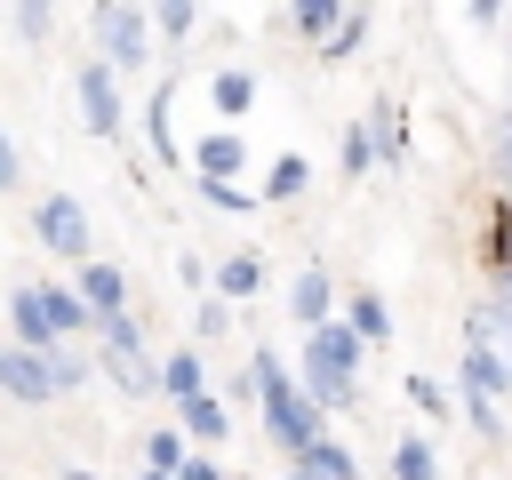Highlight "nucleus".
<instances>
[{
    "label": "nucleus",
    "instance_id": "1",
    "mask_svg": "<svg viewBox=\"0 0 512 480\" xmlns=\"http://www.w3.org/2000/svg\"><path fill=\"white\" fill-rule=\"evenodd\" d=\"M352 360H360V328H312V344H304V376H312V400L320 408H344L352 400Z\"/></svg>",
    "mask_w": 512,
    "mask_h": 480
},
{
    "label": "nucleus",
    "instance_id": "2",
    "mask_svg": "<svg viewBox=\"0 0 512 480\" xmlns=\"http://www.w3.org/2000/svg\"><path fill=\"white\" fill-rule=\"evenodd\" d=\"M472 352H464V384H488V392H512V312L504 304H480L464 320Z\"/></svg>",
    "mask_w": 512,
    "mask_h": 480
},
{
    "label": "nucleus",
    "instance_id": "3",
    "mask_svg": "<svg viewBox=\"0 0 512 480\" xmlns=\"http://www.w3.org/2000/svg\"><path fill=\"white\" fill-rule=\"evenodd\" d=\"M256 384H264V424H272V440L304 448V440L320 432V400H312V392H296V384L280 376V360H272V352H256Z\"/></svg>",
    "mask_w": 512,
    "mask_h": 480
},
{
    "label": "nucleus",
    "instance_id": "4",
    "mask_svg": "<svg viewBox=\"0 0 512 480\" xmlns=\"http://www.w3.org/2000/svg\"><path fill=\"white\" fill-rule=\"evenodd\" d=\"M96 352H104V368H112L120 392H152V384H160V368L144 360V336H136V320H128L120 304L96 312Z\"/></svg>",
    "mask_w": 512,
    "mask_h": 480
},
{
    "label": "nucleus",
    "instance_id": "5",
    "mask_svg": "<svg viewBox=\"0 0 512 480\" xmlns=\"http://www.w3.org/2000/svg\"><path fill=\"white\" fill-rule=\"evenodd\" d=\"M0 392L24 400V408L56 400V368H48V352H16V344H0Z\"/></svg>",
    "mask_w": 512,
    "mask_h": 480
},
{
    "label": "nucleus",
    "instance_id": "6",
    "mask_svg": "<svg viewBox=\"0 0 512 480\" xmlns=\"http://www.w3.org/2000/svg\"><path fill=\"white\" fill-rule=\"evenodd\" d=\"M96 48H104V64H144V16L104 0L96 8Z\"/></svg>",
    "mask_w": 512,
    "mask_h": 480
},
{
    "label": "nucleus",
    "instance_id": "7",
    "mask_svg": "<svg viewBox=\"0 0 512 480\" xmlns=\"http://www.w3.org/2000/svg\"><path fill=\"white\" fill-rule=\"evenodd\" d=\"M40 240H48L56 256H88V208H80L72 192L40 200Z\"/></svg>",
    "mask_w": 512,
    "mask_h": 480
},
{
    "label": "nucleus",
    "instance_id": "8",
    "mask_svg": "<svg viewBox=\"0 0 512 480\" xmlns=\"http://www.w3.org/2000/svg\"><path fill=\"white\" fill-rule=\"evenodd\" d=\"M80 120H88L96 136H112V128H120V88H112V64H88V72H80Z\"/></svg>",
    "mask_w": 512,
    "mask_h": 480
},
{
    "label": "nucleus",
    "instance_id": "9",
    "mask_svg": "<svg viewBox=\"0 0 512 480\" xmlns=\"http://www.w3.org/2000/svg\"><path fill=\"white\" fill-rule=\"evenodd\" d=\"M16 336H24L32 352H56V344H64V328H56V304H48V288H16Z\"/></svg>",
    "mask_w": 512,
    "mask_h": 480
},
{
    "label": "nucleus",
    "instance_id": "10",
    "mask_svg": "<svg viewBox=\"0 0 512 480\" xmlns=\"http://www.w3.org/2000/svg\"><path fill=\"white\" fill-rule=\"evenodd\" d=\"M296 472H312V480H352V456H344L336 440H320V432H312V440L296 448Z\"/></svg>",
    "mask_w": 512,
    "mask_h": 480
},
{
    "label": "nucleus",
    "instance_id": "11",
    "mask_svg": "<svg viewBox=\"0 0 512 480\" xmlns=\"http://www.w3.org/2000/svg\"><path fill=\"white\" fill-rule=\"evenodd\" d=\"M288 312H296L304 328H320V320H328V280H320V272H304V280L288 288Z\"/></svg>",
    "mask_w": 512,
    "mask_h": 480
},
{
    "label": "nucleus",
    "instance_id": "12",
    "mask_svg": "<svg viewBox=\"0 0 512 480\" xmlns=\"http://www.w3.org/2000/svg\"><path fill=\"white\" fill-rule=\"evenodd\" d=\"M80 296H88V312H112V304H120V272H112V264H88V272H80Z\"/></svg>",
    "mask_w": 512,
    "mask_h": 480
},
{
    "label": "nucleus",
    "instance_id": "13",
    "mask_svg": "<svg viewBox=\"0 0 512 480\" xmlns=\"http://www.w3.org/2000/svg\"><path fill=\"white\" fill-rule=\"evenodd\" d=\"M240 152H248L240 136H208V144H200V176H232V168H240Z\"/></svg>",
    "mask_w": 512,
    "mask_h": 480
},
{
    "label": "nucleus",
    "instance_id": "14",
    "mask_svg": "<svg viewBox=\"0 0 512 480\" xmlns=\"http://www.w3.org/2000/svg\"><path fill=\"white\" fill-rule=\"evenodd\" d=\"M216 288H224V296H256V288H264V264H256V256H232V264L216 272Z\"/></svg>",
    "mask_w": 512,
    "mask_h": 480
},
{
    "label": "nucleus",
    "instance_id": "15",
    "mask_svg": "<svg viewBox=\"0 0 512 480\" xmlns=\"http://www.w3.org/2000/svg\"><path fill=\"white\" fill-rule=\"evenodd\" d=\"M184 432H200V440H216V432H224V408H216L208 392H184Z\"/></svg>",
    "mask_w": 512,
    "mask_h": 480
},
{
    "label": "nucleus",
    "instance_id": "16",
    "mask_svg": "<svg viewBox=\"0 0 512 480\" xmlns=\"http://www.w3.org/2000/svg\"><path fill=\"white\" fill-rule=\"evenodd\" d=\"M392 480H440V472H432V448H424V440H400V448H392Z\"/></svg>",
    "mask_w": 512,
    "mask_h": 480
},
{
    "label": "nucleus",
    "instance_id": "17",
    "mask_svg": "<svg viewBox=\"0 0 512 480\" xmlns=\"http://www.w3.org/2000/svg\"><path fill=\"white\" fill-rule=\"evenodd\" d=\"M208 96H216V112H248V96H256V80H248V72H224V80H216Z\"/></svg>",
    "mask_w": 512,
    "mask_h": 480
},
{
    "label": "nucleus",
    "instance_id": "18",
    "mask_svg": "<svg viewBox=\"0 0 512 480\" xmlns=\"http://www.w3.org/2000/svg\"><path fill=\"white\" fill-rule=\"evenodd\" d=\"M336 24H344V16H336V0H296V32H312V40H320V32H336Z\"/></svg>",
    "mask_w": 512,
    "mask_h": 480
},
{
    "label": "nucleus",
    "instance_id": "19",
    "mask_svg": "<svg viewBox=\"0 0 512 480\" xmlns=\"http://www.w3.org/2000/svg\"><path fill=\"white\" fill-rule=\"evenodd\" d=\"M352 328H360V344H376V336H392V312H384L376 296H360V312H352Z\"/></svg>",
    "mask_w": 512,
    "mask_h": 480
},
{
    "label": "nucleus",
    "instance_id": "20",
    "mask_svg": "<svg viewBox=\"0 0 512 480\" xmlns=\"http://www.w3.org/2000/svg\"><path fill=\"white\" fill-rule=\"evenodd\" d=\"M160 384H168L176 400H184V392H200V360H192V352H176V360L160 368Z\"/></svg>",
    "mask_w": 512,
    "mask_h": 480
},
{
    "label": "nucleus",
    "instance_id": "21",
    "mask_svg": "<svg viewBox=\"0 0 512 480\" xmlns=\"http://www.w3.org/2000/svg\"><path fill=\"white\" fill-rule=\"evenodd\" d=\"M48 16H56V0H16V32H24V40H40Z\"/></svg>",
    "mask_w": 512,
    "mask_h": 480
},
{
    "label": "nucleus",
    "instance_id": "22",
    "mask_svg": "<svg viewBox=\"0 0 512 480\" xmlns=\"http://www.w3.org/2000/svg\"><path fill=\"white\" fill-rule=\"evenodd\" d=\"M144 456H152L160 472H176V464H184V448H176V432H152V448H144Z\"/></svg>",
    "mask_w": 512,
    "mask_h": 480
},
{
    "label": "nucleus",
    "instance_id": "23",
    "mask_svg": "<svg viewBox=\"0 0 512 480\" xmlns=\"http://www.w3.org/2000/svg\"><path fill=\"white\" fill-rule=\"evenodd\" d=\"M160 32L184 40V32H192V0H160Z\"/></svg>",
    "mask_w": 512,
    "mask_h": 480
},
{
    "label": "nucleus",
    "instance_id": "24",
    "mask_svg": "<svg viewBox=\"0 0 512 480\" xmlns=\"http://www.w3.org/2000/svg\"><path fill=\"white\" fill-rule=\"evenodd\" d=\"M368 160H376V144H368V128H352L344 136V168H368Z\"/></svg>",
    "mask_w": 512,
    "mask_h": 480
},
{
    "label": "nucleus",
    "instance_id": "25",
    "mask_svg": "<svg viewBox=\"0 0 512 480\" xmlns=\"http://www.w3.org/2000/svg\"><path fill=\"white\" fill-rule=\"evenodd\" d=\"M296 184H304V160H280V168H272V200H288Z\"/></svg>",
    "mask_w": 512,
    "mask_h": 480
},
{
    "label": "nucleus",
    "instance_id": "26",
    "mask_svg": "<svg viewBox=\"0 0 512 480\" xmlns=\"http://www.w3.org/2000/svg\"><path fill=\"white\" fill-rule=\"evenodd\" d=\"M408 392H416V408H432V416H448V400H440V384H432V376H416Z\"/></svg>",
    "mask_w": 512,
    "mask_h": 480
},
{
    "label": "nucleus",
    "instance_id": "27",
    "mask_svg": "<svg viewBox=\"0 0 512 480\" xmlns=\"http://www.w3.org/2000/svg\"><path fill=\"white\" fill-rule=\"evenodd\" d=\"M16 176H24V168H16V144H8V128H0V192H8Z\"/></svg>",
    "mask_w": 512,
    "mask_h": 480
},
{
    "label": "nucleus",
    "instance_id": "28",
    "mask_svg": "<svg viewBox=\"0 0 512 480\" xmlns=\"http://www.w3.org/2000/svg\"><path fill=\"white\" fill-rule=\"evenodd\" d=\"M176 480H224V472H216L208 456H192V464H176Z\"/></svg>",
    "mask_w": 512,
    "mask_h": 480
},
{
    "label": "nucleus",
    "instance_id": "29",
    "mask_svg": "<svg viewBox=\"0 0 512 480\" xmlns=\"http://www.w3.org/2000/svg\"><path fill=\"white\" fill-rule=\"evenodd\" d=\"M496 168L512 176V120H504V136H496Z\"/></svg>",
    "mask_w": 512,
    "mask_h": 480
},
{
    "label": "nucleus",
    "instance_id": "30",
    "mask_svg": "<svg viewBox=\"0 0 512 480\" xmlns=\"http://www.w3.org/2000/svg\"><path fill=\"white\" fill-rule=\"evenodd\" d=\"M472 8H480V16H496V0H472Z\"/></svg>",
    "mask_w": 512,
    "mask_h": 480
},
{
    "label": "nucleus",
    "instance_id": "31",
    "mask_svg": "<svg viewBox=\"0 0 512 480\" xmlns=\"http://www.w3.org/2000/svg\"><path fill=\"white\" fill-rule=\"evenodd\" d=\"M144 480H176V472H160V464H152V472H144Z\"/></svg>",
    "mask_w": 512,
    "mask_h": 480
},
{
    "label": "nucleus",
    "instance_id": "32",
    "mask_svg": "<svg viewBox=\"0 0 512 480\" xmlns=\"http://www.w3.org/2000/svg\"><path fill=\"white\" fill-rule=\"evenodd\" d=\"M504 312H512V272H504Z\"/></svg>",
    "mask_w": 512,
    "mask_h": 480
},
{
    "label": "nucleus",
    "instance_id": "33",
    "mask_svg": "<svg viewBox=\"0 0 512 480\" xmlns=\"http://www.w3.org/2000/svg\"><path fill=\"white\" fill-rule=\"evenodd\" d=\"M64 480H88V472H64Z\"/></svg>",
    "mask_w": 512,
    "mask_h": 480
},
{
    "label": "nucleus",
    "instance_id": "34",
    "mask_svg": "<svg viewBox=\"0 0 512 480\" xmlns=\"http://www.w3.org/2000/svg\"><path fill=\"white\" fill-rule=\"evenodd\" d=\"M296 480H312V472H296Z\"/></svg>",
    "mask_w": 512,
    "mask_h": 480
}]
</instances>
